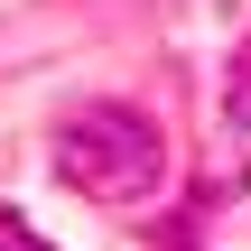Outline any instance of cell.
Wrapping results in <instances>:
<instances>
[{
	"mask_svg": "<svg viewBox=\"0 0 251 251\" xmlns=\"http://www.w3.org/2000/svg\"><path fill=\"white\" fill-rule=\"evenodd\" d=\"M56 177H65L75 196H93V205H140V196H158V177H168V140H158V121L130 112V102H84V112L56 130Z\"/></svg>",
	"mask_w": 251,
	"mask_h": 251,
	"instance_id": "cell-1",
	"label": "cell"
},
{
	"mask_svg": "<svg viewBox=\"0 0 251 251\" xmlns=\"http://www.w3.org/2000/svg\"><path fill=\"white\" fill-rule=\"evenodd\" d=\"M0 251H56V242H47V233H37L19 205H0Z\"/></svg>",
	"mask_w": 251,
	"mask_h": 251,
	"instance_id": "cell-2",
	"label": "cell"
}]
</instances>
